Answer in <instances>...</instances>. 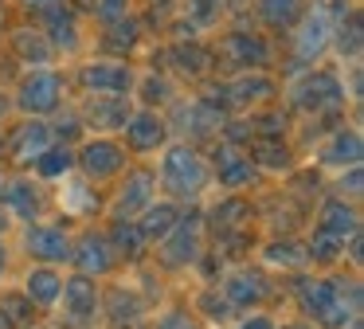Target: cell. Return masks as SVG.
<instances>
[{
  "instance_id": "50",
  "label": "cell",
  "mask_w": 364,
  "mask_h": 329,
  "mask_svg": "<svg viewBox=\"0 0 364 329\" xmlns=\"http://www.w3.org/2000/svg\"><path fill=\"white\" fill-rule=\"evenodd\" d=\"M0 274H4V247H0Z\"/></svg>"
},
{
  "instance_id": "10",
  "label": "cell",
  "mask_w": 364,
  "mask_h": 329,
  "mask_svg": "<svg viewBox=\"0 0 364 329\" xmlns=\"http://www.w3.org/2000/svg\"><path fill=\"white\" fill-rule=\"evenodd\" d=\"M122 149L114 141H90L87 149L79 153V164L87 169V177H110V172L122 169Z\"/></svg>"
},
{
  "instance_id": "5",
  "label": "cell",
  "mask_w": 364,
  "mask_h": 329,
  "mask_svg": "<svg viewBox=\"0 0 364 329\" xmlns=\"http://www.w3.org/2000/svg\"><path fill=\"white\" fill-rule=\"evenodd\" d=\"M59 94H63L59 78L51 75V70H36V75H28L24 86H20V106L32 110V114H48V110H55Z\"/></svg>"
},
{
  "instance_id": "13",
  "label": "cell",
  "mask_w": 364,
  "mask_h": 329,
  "mask_svg": "<svg viewBox=\"0 0 364 329\" xmlns=\"http://www.w3.org/2000/svg\"><path fill=\"white\" fill-rule=\"evenodd\" d=\"M360 219H356V212L353 208H345V200H333V204H325L321 208V227L317 231H325V235H333V239H353L356 231H360Z\"/></svg>"
},
{
  "instance_id": "27",
  "label": "cell",
  "mask_w": 364,
  "mask_h": 329,
  "mask_svg": "<svg viewBox=\"0 0 364 329\" xmlns=\"http://www.w3.org/2000/svg\"><path fill=\"white\" fill-rule=\"evenodd\" d=\"M251 177H255V169H251V161H243V157L228 153L220 161V184L239 188V184H251Z\"/></svg>"
},
{
  "instance_id": "2",
  "label": "cell",
  "mask_w": 364,
  "mask_h": 329,
  "mask_svg": "<svg viewBox=\"0 0 364 329\" xmlns=\"http://www.w3.org/2000/svg\"><path fill=\"white\" fill-rule=\"evenodd\" d=\"M161 180H165V188L173 196H192L204 188L208 180V164L200 161L196 149L188 145H173L165 153V161H161Z\"/></svg>"
},
{
  "instance_id": "40",
  "label": "cell",
  "mask_w": 364,
  "mask_h": 329,
  "mask_svg": "<svg viewBox=\"0 0 364 329\" xmlns=\"http://www.w3.org/2000/svg\"><path fill=\"white\" fill-rule=\"evenodd\" d=\"M98 16H102V20H122V16H126V0H98Z\"/></svg>"
},
{
  "instance_id": "34",
  "label": "cell",
  "mask_w": 364,
  "mask_h": 329,
  "mask_svg": "<svg viewBox=\"0 0 364 329\" xmlns=\"http://www.w3.org/2000/svg\"><path fill=\"white\" fill-rule=\"evenodd\" d=\"M341 247H345L341 239H333V235L317 231V235H314V243L306 247V255H309V258H317V263H333V258L341 255Z\"/></svg>"
},
{
  "instance_id": "36",
  "label": "cell",
  "mask_w": 364,
  "mask_h": 329,
  "mask_svg": "<svg viewBox=\"0 0 364 329\" xmlns=\"http://www.w3.org/2000/svg\"><path fill=\"white\" fill-rule=\"evenodd\" d=\"M16 51L24 55V59H36V63H48L51 47L43 43L40 36H32V31H16Z\"/></svg>"
},
{
  "instance_id": "12",
  "label": "cell",
  "mask_w": 364,
  "mask_h": 329,
  "mask_svg": "<svg viewBox=\"0 0 364 329\" xmlns=\"http://www.w3.org/2000/svg\"><path fill=\"white\" fill-rule=\"evenodd\" d=\"M71 258L82 266V274H102L114 266V247L102 235H87V239L79 243V255H71Z\"/></svg>"
},
{
  "instance_id": "30",
  "label": "cell",
  "mask_w": 364,
  "mask_h": 329,
  "mask_svg": "<svg viewBox=\"0 0 364 329\" xmlns=\"http://www.w3.org/2000/svg\"><path fill=\"white\" fill-rule=\"evenodd\" d=\"M36 161H40V172L43 177H59V172H67L75 164V157H71V149H43L40 157H36Z\"/></svg>"
},
{
  "instance_id": "44",
  "label": "cell",
  "mask_w": 364,
  "mask_h": 329,
  "mask_svg": "<svg viewBox=\"0 0 364 329\" xmlns=\"http://www.w3.org/2000/svg\"><path fill=\"white\" fill-rule=\"evenodd\" d=\"M239 329H274V325H270L267 318H251V321H243Z\"/></svg>"
},
{
  "instance_id": "39",
  "label": "cell",
  "mask_w": 364,
  "mask_h": 329,
  "mask_svg": "<svg viewBox=\"0 0 364 329\" xmlns=\"http://www.w3.org/2000/svg\"><path fill=\"white\" fill-rule=\"evenodd\" d=\"M220 4L223 0H196V4H192V16H196L200 24H212L215 16H220Z\"/></svg>"
},
{
  "instance_id": "1",
  "label": "cell",
  "mask_w": 364,
  "mask_h": 329,
  "mask_svg": "<svg viewBox=\"0 0 364 329\" xmlns=\"http://www.w3.org/2000/svg\"><path fill=\"white\" fill-rule=\"evenodd\" d=\"M345 286L348 282H329V278H301L298 298L301 310L309 318H317L325 329H341L345 321H353V306H345Z\"/></svg>"
},
{
  "instance_id": "29",
  "label": "cell",
  "mask_w": 364,
  "mask_h": 329,
  "mask_svg": "<svg viewBox=\"0 0 364 329\" xmlns=\"http://www.w3.org/2000/svg\"><path fill=\"white\" fill-rule=\"evenodd\" d=\"M110 239H114V247L126 251L129 258H137V255H141V247H145V235L137 231V224H114Z\"/></svg>"
},
{
  "instance_id": "16",
  "label": "cell",
  "mask_w": 364,
  "mask_h": 329,
  "mask_svg": "<svg viewBox=\"0 0 364 329\" xmlns=\"http://www.w3.org/2000/svg\"><path fill=\"white\" fill-rule=\"evenodd\" d=\"M325 43H329V20H325V8H317L298 36V59H317Z\"/></svg>"
},
{
  "instance_id": "11",
  "label": "cell",
  "mask_w": 364,
  "mask_h": 329,
  "mask_svg": "<svg viewBox=\"0 0 364 329\" xmlns=\"http://www.w3.org/2000/svg\"><path fill=\"white\" fill-rule=\"evenodd\" d=\"M223 294H228L231 306H251L267 294V278H262L259 271H235L223 282Z\"/></svg>"
},
{
  "instance_id": "18",
  "label": "cell",
  "mask_w": 364,
  "mask_h": 329,
  "mask_svg": "<svg viewBox=\"0 0 364 329\" xmlns=\"http://www.w3.org/2000/svg\"><path fill=\"white\" fill-rule=\"evenodd\" d=\"M176 208L173 204H145V216H141V224H137V231L145 235V239H165L168 231L176 227Z\"/></svg>"
},
{
  "instance_id": "23",
  "label": "cell",
  "mask_w": 364,
  "mask_h": 329,
  "mask_svg": "<svg viewBox=\"0 0 364 329\" xmlns=\"http://www.w3.org/2000/svg\"><path fill=\"white\" fill-rule=\"evenodd\" d=\"M137 318H141V302H137V294H129V290H114L110 294V321L118 329H137Z\"/></svg>"
},
{
  "instance_id": "4",
  "label": "cell",
  "mask_w": 364,
  "mask_h": 329,
  "mask_svg": "<svg viewBox=\"0 0 364 329\" xmlns=\"http://www.w3.org/2000/svg\"><path fill=\"white\" fill-rule=\"evenodd\" d=\"M63 306H67V321L71 325H87L95 318V306H98V294H95V282L90 274H75L71 282H63Z\"/></svg>"
},
{
  "instance_id": "19",
  "label": "cell",
  "mask_w": 364,
  "mask_h": 329,
  "mask_svg": "<svg viewBox=\"0 0 364 329\" xmlns=\"http://www.w3.org/2000/svg\"><path fill=\"white\" fill-rule=\"evenodd\" d=\"M321 161L325 164H353V169H356V164H360V133L341 130L337 137L321 149Z\"/></svg>"
},
{
  "instance_id": "6",
  "label": "cell",
  "mask_w": 364,
  "mask_h": 329,
  "mask_svg": "<svg viewBox=\"0 0 364 329\" xmlns=\"http://www.w3.org/2000/svg\"><path fill=\"white\" fill-rule=\"evenodd\" d=\"M196 251H200V219L196 216H188V219H176V227L165 235V263H173V266H181V263H188V258H196Z\"/></svg>"
},
{
  "instance_id": "52",
  "label": "cell",
  "mask_w": 364,
  "mask_h": 329,
  "mask_svg": "<svg viewBox=\"0 0 364 329\" xmlns=\"http://www.w3.org/2000/svg\"><path fill=\"white\" fill-rule=\"evenodd\" d=\"M4 110H9V106H4V98H0V114H4Z\"/></svg>"
},
{
  "instance_id": "22",
  "label": "cell",
  "mask_w": 364,
  "mask_h": 329,
  "mask_svg": "<svg viewBox=\"0 0 364 329\" xmlns=\"http://www.w3.org/2000/svg\"><path fill=\"white\" fill-rule=\"evenodd\" d=\"M4 204H9L16 216H24V219L40 216V196H36V188L28 184V180H12V184L4 188Z\"/></svg>"
},
{
  "instance_id": "9",
  "label": "cell",
  "mask_w": 364,
  "mask_h": 329,
  "mask_svg": "<svg viewBox=\"0 0 364 329\" xmlns=\"http://www.w3.org/2000/svg\"><path fill=\"white\" fill-rule=\"evenodd\" d=\"M223 59L231 67H262L267 63V43L259 36H247V31H235V36L223 39Z\"/></svg>"
},
{
  "instance_id": "26",
  "label": "cell",
  "mask_w": 364,
  "mask_h": 329,
  "mask_svg": "<svg viewBox=\"0 0 364 329\" xmlns=\"http://www.w3.org/2000/svg\"><path fill=\"white\" fill-rule=\"evenodd\" d=\"M262 20L270 28H290L294 20L301 16V0H262Z\"/></svg>"
},
{
  "instance_id": "46",
  "label": "cell",
  "mask_w": 364,
  "mask_h": 329,
  "mask_svg": "<svg viewBox=\"0 0 364 329\" xmlns=\"http://www.w3.org/2000/svg\"><path fill=\"white\" fill-rule=\"evenodd\" d=\"M28 8H51V4H59V0H24Z\"/></svg>"
},
{
  "instance_id": "45",
  "label": "cell",
  "mask_w": 364,
  "mask_h": 329,
  "mask_svg": "<svg viewBox=\"0 0 364 329\" xmlns=\"http://www.w3.org/2000/svg\"><path fill=\"white\" fill-rule=\"evenodd\" d=\"M204 310H212V313H223V310H228V306H223V302H215L212 294H204Z\"/></svg>"
},
{
  "instance_id": "43",
  "label": "cell",
  "mask_w": 364,
  "mask_h": 329,
  "mask_svg": "<svg viewBox=\"0 0 364 329\" xmlns=\"http://www.w3.org/2000/svg\"><path fill=\"white\" fill-rule=\"evenodd\" d=\"M157 329H192V321L188 318H184V313H168V318L165 321H161V325Z\"/></svg>"
},
{
  "instance_id": "37",
  "label": "cell",
  "mask_w": 364,
  "mask_h": 329,
  "mask_svg": "<svg viewBox=\"0 0 364 329\" xmlns=\"http://www.w3.org/2000/svg\"><path fill=\"white\" fill-rule=\"evenodd\" d=\"M32 302V298H28ZM24 298H16V294H4L0 298V313L12 321V325H24V321H32V306H28Z\"/></svg>"
},
{
  "instance_id": "49",
  "label": "cell",
  "mask_w": 364,
  "mask_h": 329,
  "mask_svg": "<svg viewBox=\"0 0 364 329\" xmlns=\"http://www.w3.org/2000/svg\"><path fill=\"white\" fill-rule=\"evenodd\" d=\"M0 329H12V321H9V318H4V313H0Z\"/></svg>"
},
{
  "instance_id": "51",
  "label": "cell",
  "mask_w": 364,
  "mask_h": 329,
  "mask_svg": "<svg viewBox=\"0 0 364 329\" xmlns=\"http://www.w3.org/2000/svg\"><path fill=\"white\" fill-rule=\"evenodd\" d=\"M286 329H309V325H286Z\"/></svg>"
},
{
  "instance_id": "41",
  "label": "cell",
  "mask_w": 364,
  "mask_h": 329,
  "mask_svg": "<svg viewBox=\"0 0 364 329\" xmlns=\"http://www.w3.org/2000/svg\"><path fill=\"white\" fill-rule=\"evenodd\" d=\"M168 98V83L165 78H149L145 83V102H165Z\"/></svg>"
},
{
  "instance_id": "21",
  "label": "cell",
  "mask_w": 364,
  "mask_h": 329,
  "mask_svg": "<svg viewBox=\"0 0 364 329\" xmlns=\"http://www.w3.org/2000/svg\"><path fill=\"white\" fill-rule=\"evenodd\" d=\"M168 59H173V67L181 70V75H204V70L212 67V51H204L200 43H176L173 51H168Z\"/></svg>"
},
{
  "instance_id": "38",
  "label": "cell",
  "mask_w": 364,
  "mask_h": 329,
  "mask_svg": "<svg viewBox=\"0 0 364 329\" xmlns=\"http://www.w3.org/2000/svg\"><path fill=\"white\" fill-rule=\"evenodd\" d=\"M270 263L301 266V263H309V255H306V247H298V243H274V247H270Z\"/></svg>"
},
{
  "instance_id": "14",
  "label": "cell",
  "mask_w": 364,
  "mask_h": 329,
  "mask_svg": "<svg viewBox=\"0 0 364 329\" xmlns=\"http://www.w3.org/2000/svg\"><path fill=\"white\" fill-rule=\"evenodd\" d=\"M149 192H153V172H129L126 188H122L118 204H114V212H118V216H134L137 208L149 204Z\"/></svg>"
},
{
  "instance_id": "3",
  "label": "cell",
  "mask_w": 364,
  "mask_h": 329,
  "mask_svg": "<svg viewBox=\"0 0 364 329\" xmlns=\"http://www.w3.org/2000/svg\"><path fill=\"white\" fill-rule=\"evenodd\" d=\"M298 106L301 110H314V114H321V110H337L341 102H345V90H341V83L333 75H325V70H317V75H309L306 83L298 86Z\"/></svg>"
},
{
  "instance_id": "35",
  "label": "cell",
  "mask_w": 364,
  "mask_h": 329,
  "mask_svg": "<svg viewBox=\"0 0 364 329\" xmlns=\"http://www.w3.org/2000/svg\"><path fill=\"white\" fill-rule=\"evenodd\" d=\"M255 161L267 164V169H286V164H290V153H286L278 141H259V145H255Z\"/></svg>"
},
{
  "instance_id": "25",
  "label": "cell",
  "mask_w": 364,
  "mask_h": 329,
  "mask_svg": "<svg viewBox=\"0 0 364 329\" xmlns=\"http://www.w3.org/2000/svg\"><path fill=\"white\" fill-rule=\"evenodd\" d=\"M59 290H63V278H59L55 271H32L28 274V298H32V302L51 306L59 298Z\"/></svg>"
},
{
  "instance_id": "17",
  "label": "cell",
  "mask_w": 364,
  "mask_h": 329,
  "mask_svg": "<svg viewBox=\"0 0 364 329\" xmlns=\"http://www.w3.org/2000/svg\"><path fill=\"white\" fill-rule=\"evenodd\" d=\"M43 149H48V125L43 122L20 125L16 137H12V157H16V161H36Z\"/></svg>"
},
{
  "instance_id": "28",
  "label": "cell",
  "mask_w": 364,
  "mask_h": 329,
  "mask_svg": "<svg viewBox=\"0 0 364 329\" xmlns=\"http://www.w3.org/2000/svg\"><path fill=\"white\" fill-rule=\"evenodd\" d=\"M43 24H48V31H51L55 43L75 47V20H71V12H63V8H48V12H43Z\"/></svg>"
},
{
  "instance_id": "42",
  "label": "cell",
  "mask_w": 364,
  "mask_h": 329,
  "mask_svg": "<svg viewBox=\"0 0 364 329\" xmlns=\"http://www.w3.org/2000/svg\"><path fill=\"white\" fill-rule=\"evenodd\" d=\"M262 133H267V137H278V133L286 130V118H278V114H270V118H262Z\"/></svg>"
},
{
  "instance_id": "15",
  "label": "cell",
  "mask_w": 364,
  "mask_h": 329,
  "mask_svg": "<svg viewBox=\"0 0 364 329\" xmlns=\"http://www.w3.org/2000/svg\"><path fill=\"white\" fill-rule=\"evenodd\" d=\"M126 137L134 149H157L165 141V122L157 114H134L126 125Z\"/></svg>"
},
{
  "instance_id": "24",
  "label": "cell",
  "mask_w": 364,
  "mask_h": 329,
  "mask_svg": "<svg viewBox=\"0 0 364 329\" xmlns=\"http://www.w3.org/2000/svg\"><path fill=\"white\" fill-rule=\"evenodd\" d=\"M223 94H231L228 102H239V106H243V102H255V98H270V94H274V83L255 75V78H239V83L223 86Z\"/></svg>"
},
{
  "instance_id": "20",
  "label": "cell",
  "mask_w": 364,
  "mask_h": 329,
  "mask_svg": "<svg viewBox=\"0 0 364 329\" xmlns=\"http://www.w3.org/2000/svg\"><path fill=\"white\" fill-rule=\"evenodd\" d=\"M87 118L98 130H118V125L129 122V106H126V98H95L87 106Z\"/></svg>"
},
{
  "instance_id": "31",
  "label": "cell",
  "mask_w": 364,
  "mask_h": 329,
  "mask_svg": "<svg viewBox=\"0 0 364 329\" xmlns=\"http://www.w3.org/2000/svg\"><path fill=\"white\" fill-rule=\"evenodd\" d=\"M337 47H341V55H356V51H360V16H356V12H348V20H341Z\"/></svg>"
},
{
  "instance_id": "8",
  "label": "cell",
  "mask_w": 364,
  "mask_h": 329,
  "mask_svg": "<svg viewBox=\"0 0 364 329\" xmlns=\"http://www.w3.org/2000/svg\"><path fill=\"white\" fill-rule=\"evenodd\" d=\"M28 251H32L36 258H43V263H67V258L75 255L71 239H67L59 227H32V231H28Z\"/></svg>"
},
{
  "instance_id": "47",
  "label": "cell",
  "mask_w": 364,
  "mask_h": 329,
  "mask_svg": "<svg viewBox=\"0 0 364 329\" xmlns=\"http://www.w3.org/2000/svg\"><path fill=\"white\" fill-rule=\"evenodd\" d=\"M71 4H75V8H87V12H90V8L98 4V0H71Z\"/></svg>"
},
{
  "instance_id": "32",
  "label": "cell",
  "mask_w": 364,
  "mask_h": 329,
  "mask_svg": "<svg viewBox=\"0 0 364 329\" xmlns=\"http://www.w3.org/2000/svg\"><path fill=\"white\" fill-rule=\"evenodd\" d=\"M134 43H137V24H134V20H126V24H118V20H114L110 39H102V47H106V51H129Z\"/></svg>"
},
{
  "instance_id": "7",
  "label": "cell",
  "mask_w": 364,
  "mask_h": 329,
  "mask_svg": "<svg viewBox=\"0 0 364 329\" xmlns=\"http://www.w3.org/2000/svg\"><path fill=\"white\" fill-rule=\"evenodd\" d=\"M82 83L90 90H106V94H126L134 86V75H129L126 63H90L82 67Z\"/></svg>"
},
{
  "instance_id": "33",
  "label": "cell",
  "mask_w": 364,
  "mask_h": 329,
  "mask_svg": "<svg viewBox=\"0 0 364 329\" xmlns=\"http://www.w3.org/2000/svg\"><path fill=\"white\" fill-rule=\"evenodd\" d=\"M212 219H215L220 231H231V227H239V219H247V204L243 200H223L220 208L212 212Z\"/></svg>"
},
{
  "instance_id": "48",
  "label": "cell",
  "mask_w": 364,
  "mask_h": 329,
  "mask_svg": "<svg viewBox=\"0 0 364 329\" xmlns=\"http://www.w3.org/2000/svg\"><path fill=\"white\" fill-rule=\"evenodd\" d=\"M223 4H231V8H243V4H247V0H223Z\"/></svg>"
}]
</instances>
